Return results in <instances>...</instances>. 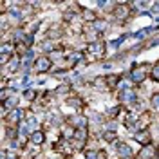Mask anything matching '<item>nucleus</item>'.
<instances>
[{
  "instance_id": "1",
  "label": "nucleus",
  "mask_w": 159,
  "mask_h": 159,
  "mask_svg": "<svg viewBox=\"0 0 159 159\" xmlns=\"http://www.w3.org/2000/svg\"><path fill=\"white\" fill-rule=\"evenodd\" d=\"M87 54L89 56H94V58H103L105 56V42L103 40H96V42H89L87 43Z\"/></svg>"
},
{
  "instance_id": "2",
  "label": "nucleus",
  "mask_w": 159,
  "mask_h": 159,
  "mask_svg": "<svg viewBox=\"0 0 159 159\" xmlns=\"http://www.w3.org/2000/svg\"><path fill=\"white\" fill-rule=\"evenodd\" d=\"M52 67V60L49 56H38L33 63V70L34 72H49Z\"/></svg>"
},
{
  "instance_id": "3",
  "label": "nucleus",
  "mask_w": 159,
  "mask_h": 159,
  "mask_svg": "<svg viewBox=\"0 0 159 159\" xmlns=\"http://www.w3.org/2000/svg\"><path fill=\"white\" fill-rule=\"evenodd\" d=\"M112 15H114V18L118 20V22H127L130 16V6L129 4H118L116 7H114V11H112Z\"/></svg>"
},
{
  "instance_id": "4",
  "label": "nucleus",
  "mask_w": 159,
  "mask_h": 159,
  "mask_svg": "<svg viewBox=\"0 0 159 159\" xmlns=\"http://www.w3.org/2000/svg\"><path fill=\"white\" fill-rule=\"evenodd\" d=\"M54 148H56L58 154L69 156V154H72V152L76 150V147H74V143H70V141H67V139H60L58 143L54 145Z\"/></svg>"
},
{
  "instance_id": "5",
  "label": "nucleus",
  "mask_w": 159,
  "mask_h": 159,
  "mask_svg": "<svg viewBox=\"0 0 159 159\" xmlns=\"http://www.w3.org/2000/svg\"><path fill=\"white\" fill-rule=\"evenodd\" d=\"M147 67L145 65H138V67H134V69L130 70V78L134 83H143L145 78H147Z\"/></svg>"
},
{
  "instance_id": "6",
  "label": "nucleus",
  "mask_w": 159,
  "mask_h": 159,
  "mask_svg": "<svg viewBox=\"0 0 159 159\" xmlns=\"http://www.w3.org/2000/svg\"><path fill=\"white\" fill-rule=\"evenodd\" d=\"M6 116H7V123H9V127H16L20 119L25 118V114H24V112H22L20 109L9 110V114H6Z\"/></svg>"
},
{
  "instance_id": "7",
  "label": "nucleus",
  "mask_w": 159,
  "mask_h": 159,
  "mask_svg": "<svg viewBox=\"0 0 159 159\" xmlns=\"http://www.w3.org/2000/svg\"><path fill=\"white\" fill-rule=\"evenodd\" d=\"M69 125H70V127H74L76 130L87 129V118H85L83 114H76V116L69 118Z\"/></svg>"
},
{
  "instance_id": "8",
  "label": "nucleus",
  "mask_w": 159,
  "mask_h": 159,
  "mask_svg": "<svg viewBox=\"0 0 159 159\" xmlns=\"http://www.w3.org/2000/svg\"><path fill=\"white\" fill-rule=\"evenodd\" d=\"M116 150H118V156L121 159H129L132 157V150L127 143H116Z\"/></svg>"
},
{
  "instance_id": "9",
  "label": "nucleus",
  "mask_w": 159,
  "mask_h": 159,
  "mask_svg": "<svg viewBox=\"0 0 159 159\" xmlns=\"http://www.w3.org/2000/svg\"><path fill=\"white\" fill-rule=\"evenodd\" d=\"M134 139H136L138 143H141L143 147H147V145H152V138H150L148 130H141V132H136Z\"/></svg>"
},
{
  "instance_id": "10",
  "label": "nucleus",
  "mask_w": 159,
  "mask_h": 159,
  "mask_svg": "<svg viewBox=\"0 0 159 159\" xmlns=\"http://www.w3.org/2000/svg\"><path fill=\"white\" fill-rule=\"evenodd\" d=\"M74 134H76V129L70 127V125H63V127L60 129V136H61V139L70 141V139H74Z\"/></svg>"
},
{
  "instance_id": "11",
  "label": "nucleus",
  "mask_w": 159,
  "mask_h": 159,
  "mask_svg": "<svg viewBox=\"0 0 159 159\" xmlns=\"http://www.w3.org/2000/svg\"><path fill=\"white\" fill-rule=\"evenodd\" d=\"M154 157H156L154 145H147V147H143L141 152H139V159H154Z\"/></svg>"
},
{
  "instance_id": "12",
  "label": "nucleus",
  "mask_w": 159,
  "mask_h": 159,
  "mask_svg": "<svg viewBox=\"0 0 159 159\" xmlns=\"http://www.w3.org/2000/svg\"><path fill=\"white\" fill-rule=\"evenodd\" d=\"M43 141H45V134H43L42 130H34V132L31 134V143H33V145L40 147V145H43Z\"/></svg>"
},
{
  "instance_id": "13",
  "label": "nucleus",
  "mask_w": 159,
  "mask_h": 159,
  "mask_svg": "<svg viewBox=\"0 0 159 159\" xmlns=\"http://www.w3.org/2000/svg\"><path fill=\"white\" fill-rule=\"evenodd\" d=\"M81 60H83V52H70L69 56H67V65L69 67H74Z\"/></svg>"
},
{
  "instance_id": "14",
  "label": "nucleus",
  "mask_w": 159,
  "mask_h": 159,
  "mask_svg": "<svg viewBox=\"0 0 159 159\" xmlns=\"http://www.w3.org/2000/svg\"><path fill=\"white\" fill-rule=\"evenodd\" d=\"M67 103H69L70 107H74L76 110H81V109H83V105H85V103H83V99L78 98V96H69V98H67Z\"/></svg>"
},
{
  "instance_id": "15",
  "label": "nucleus",
  "mask_w": 159,
  "mask_h": 159,
  "mask_svg": "<svg viewBox=\"0 0 159 159\" xmlns=\"http://www.w3.org/2000/svg\"><path fill=\"white\" fill-rule=\"evenodd\" d=\"M13 52H15V43L2 42V45H0V54H9V56H13Z\"/></svg>"
},
{
  "instance_id": "16",
  "label": "nucleus",
  "mask_w": 159,
  "mask_h": 159,
  "mask_svg": "<svg viewBox=\"0 0 159 159\" xmlns=\"http://www.w3.org/2000/svg\"><path fill=\"white\" fill-rule=\"evenodd\" d=\"M103 80H105L107 87H110V89H112V87H116V85L119 83V74H109V76H105Z\"/></svg>"
},
{
  "instance_id": "17",
  "label": "nucleus",
  "mask_w": 159,
  "mask_h": 159,
  "mask_svg": "<svg viewBox=\"0 0 159 159\" xmlns=\"http://www.w3.org/2000/svg\"><path fill=\"white\" fill-rule=\"evenodd\" d=\"M92 25H94L92 29L96 31V33H103V31L107 29V22H103V20H96Z\"/></svg>"
},
{
  "instance_id": "18",
  "label": "nucleus",
  "mask_w": 159,
  "mask_h": 159,
  "mask_svg": "<svg viewBox=\"0 0 159 159\" xmlns=\"http://www.w3.org/2000/svg\"><path fill=\"white\" fill-rule=\"evenodd\" d=\"M81 16H83V20H87V22H92V24H94V22H96V20H98V16H96V15H94V13H92V11H81Z\"/></svg>"
},
{
  "instance_id": "19",
  "label": "nucleus",
  "mask_w": 159,
  "mask_h": 159,
  "mask_svg": "<svg viewBox=\"0 0 159 159\" xmlns=\"http://www.w3.org/2000/svg\"><path fill=\"white\" fill-rule=\"evenodd\" d=\"M121 99H123V101H134V99H136L134 90H123V92H121Z\"/></svg>"
},
{
  "instance_id": "20",
  "label": "nucleus",
  "mask_w": 159,
  "mask_h": 159,
  "mask_svg": "<svg viewBox=\"0 0 159 159\" xmlns=\"http://www.w3.org/2000/svg\"><path fill=\"white\" fill-rule=\"evenodd\" d=\"M150 78L154 81H159V63L152 65V70H150Z\"/></svg>"
},
{
  "instance_id": "21",
  "label": "nucleus",
  "mask_w": 159,
  "mask_h": 159,
  "mask_svg": "<svg viewBox=\"0 0 159 159\" xmlns=\"http://www.w3.org/2000/svg\"><path fill=\"white\" fill-rule=\"evenodd\" d=\"M11 96H13V90H9V89H2V92H0V101L4 103V101H7Z\"/></svg>"
},
{
  "instance_id": "22",
  "label": "nucleus",
  "mask_w": 159,
  "mask_h": 159,
  "mask_svg": "<svg viewBox=\"0 0 159 159\" xmlns=\"http://www.w3.org/2000/svg\"><path fill=\"white\" fill-rule=\"evenodd\" d=\"M36 96H38V94H36L34 90H31V89L24 92V98L27 99V101H34V99H36Z\"/></svg>"
},
{
  "instance_id": "23",
  "label": "nucleus",
  "mask_w": 159,
  "mask_h": 159,
  "mask_svg": "<svg viewBox=\"0 0 159 159\" xmlns=\"http://www.w3.org/2000/svg\"><path fill=\"white\" fill-rule=\"evenodd\" d=\"M16 134H18V129H16V127H9V129H7V136H9L11 139L16 138Z\"/></svg>"
},
{
  "instance_id": "24",
  "label": "nucleus",
  "mask_w": 159,
  "mask_h": 159,
  "mask_svg": "<svg viewBox=\"0 0 159 159\" xmlns=\"http://www.w3.org/2000/svg\"><path fill=\"white\" fill-rule=\"evenodd\" d=\"M152 105H154V109H156V110L159 112V92L152 96Z\"/></svg>"
},
{
  "instance_id": "25",
  "label": "nucleus",
  "mask_w": 159,
  "mask_h": 159,
  "mask_svg": "<svg viewBox=\"0 0 159 159\" xmlns=\"http://www.w3.org/2000/svg\"><path fill=\"white\" fill-rule=\"evenodd\" d=\"M103 138L107 139V141H114V138H116V132L109 130V132H105V134H103Z\"/></svg>"
},
{
  "instance_id": "26",
  "label": "nucleus",
  "mask_w": 159,
  "mask_h": 159,
  "mask_svg": "<svg viewBox=\"0 0 159 159\" xmlns=\"http://www.w3.org/2000/svg\"><path fill=\"white\" fill-rule=\"evenodd\" d=\"M33 159H43V156H36V157H33Z\"/></svg>"
}]
</instances>
